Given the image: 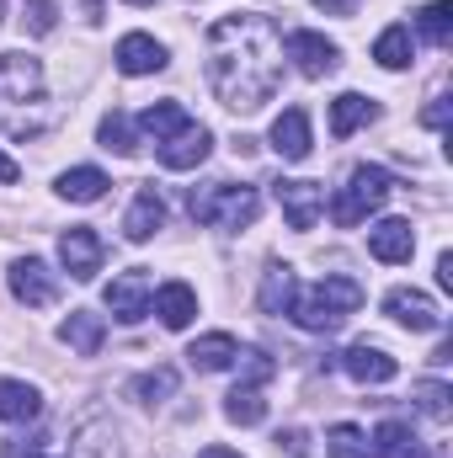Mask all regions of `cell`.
Instances as JSON below:
<instances>
[{"mask_svg":"<svg viewBox=\"0 0 453 458\" xmlns=\"http://www.w3.org/2000/svg\"><path fill=\"white\" fill-rule=\"evenodd\" d=\"M11 293H16V304L43 310V304H54V299H59V277L48 272V261L21 256V261H11Z\"/></svg>","mask_w":453,"mask_h":458,"instance_id":"10","label":"cell"},{"mask_svg":"<svg viewBox=\"0 0 453 458\" xmlns=\"http://www.w3.org/2000/svg\"><path fill=\"white\" fill-rule=\"evenodd\" d=\"M59 342L70 346V352H81V357H97L102 342H107V320L91 315V310H70V320L59 326Z\"/></svg>","mask_w":453,"mask_h":458,"instance_id":"18","label":"cell"},{"mask_svg":"<svg viewBox=\"0 0 453 458\" xmlns=\"http://www.w3.org/2000/svg\"><path fill=\"white\" fill-rule=\"evenodd\" d=\"M384 315H389L395 326H406V331H438V326H443L432 293H422V288H389V293H384Z\"/></svg>","mask_w":453,"mask_h":458,"instance_id":"11","label":"cell"},{"mask_svg":"<svg viewBox=\"0 0 453 458\" xmlns=\"http://www.w3.org/2000/svg\"><path fill=\"white\" fill-rule=\"evenodd\" d=\"M379 117V102L373 97H363V91H341L337 102H331V133L337 139H352L363 123H373Z\"/></svg>","mask_w":453,"mask_h":458,"instance_id":"21","label":"cell"},{"mask_svg":"<svg viewBox=\"0 0 453 458\" xmlns=\"http://www.w3.org/2000/svg\"><path fill=\"white\" fill-rule=\"evenodd\" d=\"M373 458H427V454H422V437H416L406 421H379V432H373Z\"/></svg>","mask_w":453,"mask_h":458,"instance_id":"24","label":"cell"},{"mask_svg":"<svg viewBox=\"0 0 453 458\" xmlns=\"http://www.w3.org/2000/svg\"><path fill=\"white\" fill-rule=\"evenodd\" d=\"M363 283L357 277H321V283H310V288H294V304H288V315H294V326L299 331H315V336H326V331H337L346 326V315H357L363 310Z\"/></svg>","mask_w":453,"mask_h":458,"instance_id":"2","label":"cell"},{"mask_svg":"<svg viewBox=\"0 0 453 458\" xmlns=\"http://www.w3.org/2000/svg\"><path fill=\"white\" fill-rule=\"evenodd\" d=\"M0 21H5V0H0Z\"/></svg>","mask_w":453,"mask_h":458,"instance_id":"43","label":"cell"},{"mask_svg":"<svg viewBox=\"0 0 453 458\" xmlns=\"http://www.w3.org/2000/svg\"><path fill=\"white\" fill-rule=\"evenodd\" d=\"M272 198H278L288 229H299V234L315 229V219L326 214V187L321 182H272Z\"/></svg>","mask_w":453,"mask_h":458,"instance_id":"7","label":"cell"},{"mask_svg":"<svg viewBox=\"0 0 453 458\" xmlns=\"http://www.w3.org/2000/svg\"><path fill=\"white\" fill-rule=\"evenodd\" d=\"M225 416L235 421V427H256L261 416H267V400H261V389L256 384H235L225 400Z\"/></svg>","mask_w":453,"mask_h":458,"instance_id":"28","label":"cell"},{"mask_svg":"<svg viewBox=\"0 0 453 458\" xmlns=\"http://www.w3.org/2000/svg\"><path fill=\"white\" fill-rule=\"evenodd\" d=\"M411 54H416V38H411V27H406V21L384 27V32H379V43H373V59H379L384 70H406V64H411Z\"/></svg>","mask_w":453,"mask_h":458,"instance_id":"27","label":"cell"},{"mask_svg":"<svg viewBox=\"0 0 453 458\" xmlns=\"http://www.w3.org/2000/svg\"><path fill=\"white\" fill-rule=\"evenodd\" d=\"M21 458H54V454H43V448H32V454H21Z\"/></svg>","mask_w":453,"mask_h":458,"instance_id":"41","label":"cell"},{"mask_svg":"<svg viewBox=\"0 0 453 458\" xmlns=\"http://www.w3.org/2000/svg\"><path fill=\"white\" fill-rule=\"evenodd\" d=\"M389 192H395V176L384 171V165H357L352 176H346V187L337 192V203H331V219L341 229H357L368 214H379L384 203H389Z\"/></svg>","mask_w":453,"mask_h":458,"instance_id":"4","label":"cell"},{"mask_svg":"<svg viewBox=\"0 0 453 458\" xmlns=\"http://www.w3.org/2000/svg\"><path fill=\"white\" fill-rule=\"evenodd\" d=\"M166 229V198L155 192V187H139L133 192V208H128V219H123V234L133 240V245H144V240H155Z\"/></svg>","mask_w":453,"mask_h":458,"instance_id":"17","label":"cell"},{"mask_svg":"<svg viewBox=\"0 0 453 458\" xmlns=\"http://www.w3.org/2000/svg\"><path fill=\"white\" fill-rule=\"evenodd\" d=\"M16 176H21V171H16V160H11V155H5V149H0V187H11V182H16Z\"/></svg>","mask_w":453,"mask_h":458,"instance_id":"39","label":"cell"},{"mask_svg":"<svg viewBox=\"0 0 453 458\" xmlns=\"http://www.w3.org/2000/svg\"><path fill=\"white\" fill-rule=\"evenodd\" d=\"M166 64H171V54H166V43H155L150 32H128V38L117 43V70L133 75V81H139V75H160Z\"/></svg>","mask_w":453,"mask_h":458,"instance_id":"14","label":"cell"},{"mask_svg":"<svg viewBox=\"0 0 453 458\" xmlns=\"http://www.w3.org/2000/svg\"><path fill=\"white\" fill-rule=\"evenodd\" d=\"M54 21H59V5H54V0H27V32H32V38H48Z\"/></svg>","mask_w":453,"mask_h":458,"instance_id":"34","label":"cell"},{"mask_svg":"<svg viewBox=\"0 0 453 458\" xmlns=\"http://www.w3.org/2000/svg\"><path fill=\"white\" fill-rule=\"evenodd\" d=\"M422 123L427 128H449V97H432V107L422 113Z\"/></svg>","mask_w":453,"mask_h":458,"instance_id":"35","label":"cell"},{"mask_svg":"<svg viewBox=\"0 0 453 458\" xmlns=\"http://www.w3.org/2000/svg\"><path fill=\"white\" fill-rule=\"evenodd\" d=\"M453 389L449 384H438V378H427V384H416V405H422V416H432V421H449L453 416Z\"/></svg>","mask_w":453,"mask_h":458,"instance_id":"33","label":"cell"},{"mask_svg":"<svg viewBox=\"0 0 453 458\" xmlns=\"http://www.w3.org/2000/svg\"><path fill=\"white\" fill-rule=\"evenodd\" d=\"M128 5H155V0H128Z\"/></svg>","mask_w":453,"mask_h":458,"instance_id":"42","label":"cell"},{"mask_svg":"<svg viewBox=\"0 0 453 458\" xmlns=\"http://www.w3.org/2000/svg\"><path fill=\"white\" fill-rule=\"evenodd\" d=\"M187 208H192L198 225H209V229H245V225H256L261 198L245 182H209V187L187 192Z\"/></svg>","mask_w":453,"mask_h":458,"instance_id":"3","label":"cell"},{"mask_svg":"<svg viewBox=\"0 0 453 458\" xmlns=\"http://www.w3.org/2000/svg\"><path fill=\"white\" fill-rule=\"evenodd\" d=\"M187 123H192V117H187V107H182V102H155V107H144V113H139V123H133V128H139V133H150V139L160 144V139L182 133Z\"/></svg>","mask_w":453,"mask_h":458,"instance_id":"26","label":"cell"},{"mask_svg":"<svg viewBox=\"0 0 453 458\" xmlns=\"http://www.w3.org/2000/svg\"><path fill=\"white\" fill-rule=\"evenodd\" d=\"M272 149H278L283 160H294V165L310 155V113H304V107H288V113L272 123Z\"/></svg>","mask_w":453,"mask_h":458,"instance_id":"20","label":"cell"},{"mask_svg":"<svg viewBox=\"0 0 453 458\" xmlns=\"http://www.w3.org/2000/svg\"><path fill=\"white\" fill-rule=\"evenodd\" d=\"M416 27H422V38H427L432 48H449V38H453V5H449V0L422 5V11H416Z\"/></svg>","mask_w":453,"mask_h":458,"instance_id":"31","label":"cell"},{"mask_svg":"<svg viewBox=\"0 0 453 458\" xmlns=\"http://www.w3.org/2000/svg\"><path fill=\"white\" fill-rule=\"evenodd\" d=\"M283 48H288V59L299 64V75H304V81H326V75L341 64V48L326 38V32H310V27L288 32V38H283Z\"/></svg>","mask_w":453,"mask_h":458,"instance_id":"5","label":"cell"},{"mask_svg":"<svg viewBox=\"0 0 453 458\" xmlns=\"http://www.w3.org/2000/svg\"><path fill=\"white\" fill-rule=\"evenodd\" d=\"M133 133H139V128H133V117L128 113H107L102 117V128H97V139H102V149H117V155H133V149H139V139H133Z\"/></svg>","mask_w":453,"mask_h":458,"instance_id":"32","label":"cell"},{"mask_svg":"<svg viewBox=\"0 0 453 458\" xmlns=\"http://www.w3.org/2000/svg\"><path fill=\"white\" fill-rule=\"evenodd\" d=\"M128 394H133L139 405H160V400H171V394H176V368H150V373H139V378L128 384Z\"/></svg>","mask_w":453,"mask_h":458,"instance_id":"29","label":"cell"},{"mask_svg":"<svg viewBox=\"0 0 453 458\" xmlns=\"http://www.w3.org/2000/svg\"><path fill=\"white\" fill-rule=\"evenodd\" d=\"M209 149H214V133L192 117L182 133H171V139H160V144H155V160H160L166 171H198V165L209 160Z\"/></svg>","mask_w":453,"mask_h":458,"instance_id":"8","label":"cell"},{"mask_svg":"<svg viewBox=\"0 0 453 458\" xmlns=\"http://www.w3.org/2000/svg\"><path fill=\"white\" fill-rule=\"evenodd\" d=\"M150 304H155V315H160L166 331H187L192 315H198V288L192 283H160Z\"/></svg>","mask_w":453,"mask_h":458,"instance_id":"16","label":"cell"},{"mask_svg":"<svg viewBox=\"0 0 453 458\" xmlns=\"http://www.w3.org/2000/svg\"><path fill=\"white\" fill-rule=\"evenodd\" d=\"M235 357H240V342L229 331H209V336H198L187 346V362L198 373H225V368H235Z\"/></svg>","mask_w":453,"mask_h":458,"instance_id":"19","label":"cell"},{"mask_svg":"<svg viewBox=\"0 0 453 458\" xmlns=\"http://www.w3.org/2000/svg\"><path fill=\"white\" fill-rule=\"evenodd\" d=\"M341 368H346V378H357V384H389V378L400 373V362H395L384 346H368V342L346 346V352H341Z\"/></svg>","mask_w":453,"mask_h":458,"instance_id":"15","label":"cell"},{"mask_svg":"<svg viewBox=\"0 0 453 458\" xmlns=\"http://www.w3.org/2000/svg\"><path fill=\"white\" fill-rule=\"evenodd\" d=\"M59 261H64V272L75 277V283H91L97 272H102V234L86 225H70L59 234Z\"/></svg>","mask_w":453,"mask_h":458,"instance_id":"9","label":"cell"},{"mask_svg":"<svg viewBox=\"0 0 453 458\" xmlns=\"http://www.w3.org/2000/svg\"><path fill=\"white\" fill-rule=\"evenodd\" d=\"M368 256L384 261V267L411 261L416 256V229H411V219H379V225L368 229Z\"/></svg>","mask_w":453,"mask_h":458,"instance_id":"13","label":"cell"},{"mask_svg":"<svg viewBox=\"0 0 453 458\" xmlns=\"http://www.w3.org/2000/svg\"><path fill=\"white\" fill-rule=\"evenodd\" d=\"M283 81V32L261 11H235L209 27V86L229 113H261Z\"/></svg>","mask_w":453,"mask_h":458,"instance_id":"1","label":"cell"},{"mask_svg":"<svg viewBox=\"0 0 453 458\" xmlns=\"http://www.w3.org/2000/svg\"><path fill=\"white\" fill-rule=\"evenodd\" d=\"M315 11H326V16H352L357 0H315Z\"/></svg>","mask_w":453,"mask_h":458,"instance_id":"37","label":"cell"},{"mask_svg":"<svg viewBox=\"0 0 453 458\" xmlns=\"http://www.w3.org/2000/svg\"><path fill=\"white\" fill-rule=\"evenodd\" d=\"M198 458H240V454H229V448H203Z\"/></svg>","mask_w":453,"mask_h":458,"instance_id":"40","label":"cell"},{"mask_svg":"<svg viewBox=\"0 0 453 458\" xmlns=\"http://www.w3.org/2000/svg\"><path fill=\"white\" fill-rule=\"evenodd\" d=\"M150 299H155V283H150L144 267H133V272H123V277L107 283V310H113L117 326H139L150 315Z\"/></svg>","mask_w":453,"mask_h":458,"instance_id":"6","label":"cell"},{"mask_svg":"<svg viewBox=\"0 0 453 458\" xmlns=\"http://www.w3.org/2000/svg\"><path fill=\"white\" fill-rule=\"evenodd\" d=\"M43 394L21 378H0V421H38Z\"/></svg>","mask_w":453,"mask_h":458,"instance_id":"23","label":"cell"},{"mask_svg":"<svg viewBox=\"0 0 453 458\" xmlns=\"http://www.w3.org/2000/svg\"><path fill=\"white\" fill-rule=\"evenodd\" d=\"M326 454H331V458H373V443H368V432H363V427L337 421V427L326 432Z\"/></svg>","mask_w":453,"mask_h":458,"instance_id":"30","label":"cell"},{"mask_svg":"<svg viewBox=\"0 0 453 458\" xmlns=\"http://www.w3.org/2000/svg\"><path fill=\"white\" fill-rule=\"evenodd\" d=\"M438 288H453V256L449 250L438 256Z\"/></svg>","mask_w":453,"mask_h":458,"instance_id":"38","label":"cell"},{"mask_svg":"<svg viewBox=\"0 0 453 458\" xmlns=\"http://www.w3.org/2000/svg\"><path fill=\"white\" fill-rule=\"evenodd\" d=\"M43 91V64L32 54H0V107L32 102Z\"/></svg>","mask_w":453,"mask_h":458,"instance_id":"12","label":"cell"},{"mask_svg":"<svg viewBox=\"0 0 453 458\" xmlns=\"http://www.w3.org/2000/svg\"><path fill=\"white\" fill-rule=\"evenodd\" d=\"M107 171H97V165H75V171H64L59 176V198L64 203H102L107 198Z\"/></svg>","mask_w":453,"mask_h":458,"instance_id":"22","label":"cell"},{"mask_svg":"<svg viewBox=\"0 0 453 458\" xmlns=\"http://www.w3.org/2000/svg\"><path fill=\"white\" fill-rule=\"evenodd\" d=\"M278 448H288V458H304V454H310L304 432H283V437H278Z\"/></svg>","mask_w":453,"mask_h":458,"instance_id":"36","label":"cell"},{"mask_svg":"<svg viewBox=\"0 0 453 458\" xmlns=\"http://www.w3.org/2000/svg\"><path fill=\"white\" fill-rule=\"evenodd\" d=\"M294 267L288 261H272L267 272H261V310L267 315H288V304H294Z\"/></svg>","mask_w":453,"mask_h":458,"instance_id":"25","label":"cell"}]
</instances>
